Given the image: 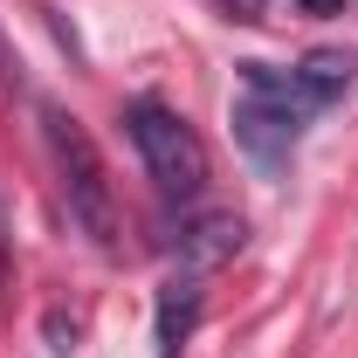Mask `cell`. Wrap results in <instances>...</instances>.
<instances>
[{"instance_id": "7a4b0ae2", "label": "cell", "mask_w": 358, "mask_h": 358, "mask_svg": "<svg viewBox=\"0 0 358 358\" xmlns=\"http://www.w3.org/2000/svg\"><path fill=\"white\" fill-rule=\"evenodd\" d=\"M42 138L48 159L62 173V200H69V221L83 227L103 255H117V193H110V173H103V152L90 145V131L69 117V110H42Z\"/></svg>"}, {"instance_id": "3957f363", "label": "cell", "mask_w": 358, "mask_h": 358, "mask_svg": "<svg viewBox=\"0 0 358 358\" xmlns=\"http://www.w3.org/2000/svg\"><path fill=\"white\" fill-rule=\"evenodd\" d=\"M124 138L138 145V159L159 179V193H173V200H200L207 193V145L159 96H131L124 103Z\"/></svg>"}, {"instance_id": "277c9868", "label": "cell", "mask_w": 358, "mask_h": 358, "mask_svg": "<svg viewBox=\"0 0 358 358\" xmlns=\"http://www.w3.org/2000/svg\"><path fill=\"white\" fill-rule=\"evenodd\" d=\"M241 241H248V221H241L234 207H200L193 221L179 227V268L207 275V268L234 262V255H241Z\"/></svg>"}, {"instance_id": "5b68a950", "label": "cell", "mask_w": 358, "mask_h": 358, "mask_svg": "<svg viewBox=\"0 0 358 358\" xmlns=\"http://www.w3.org/2000/svg\"><path fill=\"white\" fill-rule=\"evenodd\" d=\"M200 303H207V289H200L193 268H173L159 282V303H152V345H159V358H179V345L200 324Z\"/></svg>"}, {"instance_id": "8992f818", "label": "cell", "mask_w": 358, "mask_h": 358, "mask_svg": "<svg viewBox=\"0 0 358 358\" xmlns=\"http://www.w3.org/2000/svg\"><path fill=\"white\" fill-rule=\"evenodd\" d=\"M358 62L345 55V48H310L303 62H296V83H303V96H310V110H324V103H338L345 90H352Z\"/></svg>"}, {"instance_id": "6da1fadb", "label": "cell", "mask_w": 358, "mask_h": 358, "mask_svg": "<svg viewBox=\"0 0 358 358\" xmlns=\"http://www.w3.org/2000/svg\"><path fill=\"white\" fill-rule=\"evenodd\" d=\"M310 96L296 83V69H275V62H241V96H234V145L262 166V173H282L296 138L310 124Z\"/></svg>"}, {"instance_id": "ba28073f", "label": "cell", "mask_w": 358, "mask_h": 358, "mask_svg": "<svg viewBox=\"0 0 358 358\" xmlns=\"http://www.w3.org/2000/svg\"><path fill=\"white\" fill-rule=\"evenodd\" d=\"M48 345H55V352H69V345H76V324H69L62 310L48 317Z\"/></svg>"}, {"instance_id": "9c48e42d", "label": "cell", "mask_w": 358, "mask_h": 358, "mask_svg": "<svg viewBox=\"0 0 358 358\" xmlns=\"http://www.w3.org/2000/svg\"><path fill=\"white\" fill-rule=\"evenodd\" d=\"M310 14H345V0H303Z\"/></svg>"}, {"instance_id": "52a82bcc", "label": "cell", "mask_w": 358, "mask_h": 358, "mask_svg": "<svg viewBox=\"0 0 358 358\" xmlns=\"http://www.w3.org/2000/svg\"><path fill=\"white\" fill-rule=\"evenodd\" d=\"M207 7H221V21H262V0H207Z\"/></svg>"}]
</instances>
